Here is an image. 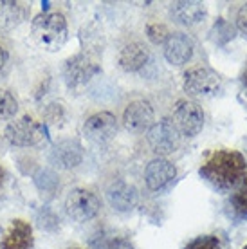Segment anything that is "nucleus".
Segmentation results:
<instances>
[{
  "label": "nucleus",
  "mask_w": 247,
  "mask_h": 249,
  "mask_svg": "<svg viewBox=\"0 0 247 249\" xmlns=\"http://www.w3.org/2000/svg\"><path fill=\"white\" fill-rule=\"evenodd\" d=\"M198 174L215 192L233 193L244 186L247 175V161L236 150L220 148L211 152L200 164Z\"/></svg>",
  "instance_id": "1"
},
{
  "label": "nucleus",
  "mask_w": 247,
  "mask_h": 249,
  "mask_svg": "<svg viewBox=\"0 0 247 249\" xmlns=\"http://www.w3.org/2000/svg\"><path fill=\"white\" fill-rule=\"evenodd\" d=\"M31 36L40 49L47 53H56L69 40L67 20L58 11L40 13L35 17L31 24Z\"/></svg>",
  "instance_id": "2"
},
{
  "label": "nucleus",
  "mask_w": 247,
  "mask_h": 249,
  "mask_svg": "<svg viewBox=\"0 0 247 249\" xmlns=\"http://www.w3.org/2000/svg\"><path fill=\"white\" fill-rule=\"evenodd\" d=\"M182 89L192 98H215L222 92L224 80L215 69L208 65H195L184 72Z\"/></svg>",
  "instance_id": "3"
},
{
  "label": "nucleus",
  "mask_w": 247,
  "mask_h": 249,
  "mask_svg": "<svg viewBox=\"0 0 247 249\" xmlns=\"http://www.w3.org/2000/svg\"><path fill=\"white\" fill-rule=\"evenodd\" d=\"M99 72H101V65H99L98 54L87 53V51H81L74 56L67 58L62 67V76L69 89L83 87Z\"/></svg>",
  "instance_id": "4"
},
{
  "label": "nucleus",
  "mask_w": 247,
  "mask_h": 249,
  "mask_svg": "<svg viewBox=\"0 0 247 249\" xmlns=\"http://www.w3.org/2000/svg\"><path fill=\"white\" fill-rule=\"evenodd\" d=\"M172 121L177 126V130L180 132V136L195 137L204 128V108L193 100H179L173 107Z\"/></svg>",
  "instance_id": "5"
},
{
  "label": "nucleus",
  "mask_w": 247,
  "mask_h": 249,
  "mask_svg": "<svg viewBox=\"0 0 247 249\" xmlns=\"http://www.w3.org/2000/svg\"><path fill=\"white\" fill-rule=\"evenodd\" d=\"M146 141L157 157H166L179 150L182 136L172 119H161L150 126V130L146 132Z\"/></svg>",
  "instance_id": "6"
},
{
  "label": "nucleus",
  "mask_w": 247,
  "mask_h": 249,
  "mask_svg": "<svg viewBox=\"0 0 247 249\" xmlns=\"http://www.w3.org/2000/svg\"><path fill=\"white\" fill-rule=\"evenodd\" d=\"M6 141L13 146H20V148H29L35 146L43 139V128L40 121L25 114L22 118L15 119L6 126L4 130Z\"/></svg>",
  "instance_id": "7"
},
{
  "label": "nucleus",
  "mask_w": 247,
  "mask_h": 249,
  "mask_svg": "<svg viewBox=\"0 0 247 249\" xmlns=\"http://www.w3.org/2000/svg\"><path fill=\"white\" fill-rule=\"evenodd\" d=\"M101 200L94 192L87 188H74L65 199V212L76 222H88L98 217Z\"/></svg>",
  "instance_id": "8"
},
{
  "label": "nucleus",
  "mask_w": 247,
  "mask_h": 249,
  "mask_svg": "<svg viewBox=\"0 0 247 249\" xmlns=\"http://www.w3.org/2000/svg\"><path fill=\"white\" fill-rule=\"evenodd\" d=\"M83 134L88 141L96 144L110 143L118 136V119L114 114L106 110L96 112L90 118H87V121L83 123Z\"/></svg>",
  "instance_id": "9"
},
{
  "label": "nucleus",
  "mask_w": 247,
  "mask_h": 249,
  "mask_svg": "<svg viewBox=\"0 0 247 249\" xmlns=\"http://www.w3.org/2000/svg\"><path fill=\"white\" fill-rule=\"evenodd\" d=\"M155 123V110L148 100L130 101L123 112V126L130 134H146Z\"/></svg>",
  "instance_id": "10"
},
{
  "label": "nucleus",
  "mask_w": 247,
  "mask_h": 249,
  "mask_svg": "<svg viewBox=\"0 0 247 249\" xmlns=\"http://www.w3.org/2000/svg\"><path fill=\"white\" fill-rule=\"evenodd\" d=\"M162 53H164V58L170 65L182 67V65L192 62L193 53H195V44L186 33L173 31L170 33L168 40L162 45Z\"/></svg>",
  "instance_id": "11"
},
{
  "label": "nucleus",
  "mask_w": 247,
  "mask_h": 249,
  "mask_svg": "<svg viewBox=\"0 0 247 249\" xmlns=\"http://www.w3.org/2000/svg\"><path fill=\"white\" fill-rule=\"evenodd\" d=\"M177 168L166 157H155L144 168V182L152 192H161L175 179Z\"/></svg>",
  "instance_id": "12"
},
{
  "label": "nucleus",
  "mask_w": 247,
  "mask_h": 249,
  "mask_svg": "<svg viewBox=\"0 0 247 249\" xmlns=\"http://www.w3.org/2000/svg\"><path fill=\"white\" fill-rule=\"evenodd\" d=\"M170 15L177 24L184 25V27H193L204 22L208 9H206L204 2H197V0H180V2H173L170 4Z\"/></svg>",
  "instance_id": "13"
},
{
  "label": "nucleus",
  "mask_w": 247,
  "mask_h": 249,
  "mask_svg": "<svg viewBox=\"0 0 247 249\" xmlns=\"http://www.w3.org/2000/svg\"><path fill=\"white\" fill-rule=\"evenodd\" d=\"M33 228L24 218H15L7 226L0 242V249H33Z\"/></svg>",
  "instance_id": "14"
},
{
  "label": "nucleus",
  "mask_w": 247,
  "mask_h": 249,
  "mask_svg": "<svg viewBox=\"0 0 247 249\" xmlns=\"http://www.w3.org/2000/svg\"><path fill=\"white\" fill-rule=\"evenodd\" d=\"M150 60V51L148 47L139 42V40H132L121 47L118 54L119 67L124 72H139Z\"/></svg>",
  "instance_id": "15"
},
{
  "label": "nucleus",
  "mask_w": 247,
  "mask_h": 249,
  "mask_svg": "<svg viewBox=\"0 0 247 249\" xmlns=\"http://www.w3.org/2000/svg\"><path fill=\"white\" fill-rule=\"evenodd\" d=\"M83 161V148L76 139H62L51 150V162L58 168H76Z\"/></svg>",
  "instance_id": "16"
},
{
  "label": "nucleus",
  "mask_w": 247,
  "mask_h": 249,
  "mask_svg": "<svg viewBox=\"0 0 247 249\" xmlns=\"http://www.w3.org/2000/svg\"><path fill=\"white\" fill-rule=\"evenodd\" d=\"M106 197L110 200V204L114 210L118 212H130L137 202V192L134 186H130L126 182L119 181L114 182L108 192H106Z\"/></svg>",
  "instance_id": "17"
},
{
  "label": "nucleus",
  "mask_w": 247,
  "mask_h": 249,
  "mask_svg": "<svg viewBox=\"0 0 247 249\" xmlns=\"http://www.w3.org/2000/svg\"><path fill=\"white\" fill-rule=\"evenodd\" d=\"M27 15V7L22 2L4 0L0 2V33H9L22 24Z\"/></svg>",
  "instance_id": "18"
},
{
  "label": "nucleus",
  "mask_w": 247,
  "mask_h": 249,
  "mask_svg": "<svg viewBox=\"0 0 247 249\" xmlns=\"http://www.w3.org/2000/svg\"><path fill=\"white\" fill-rule=\"evenodd\" d=\"M228 206L236 220H247V186H240L231 193Z\"/></svg>",
  "instance_id": "19"
},
{
  "label": "nucleus",
  "mask_w": 247,
  "mask_h": 249,
  "mask_svg": "<svg viewBox=\"0 0 247 249\" xmlns=\"http://www.w3.org/2000/svg\"><path fill=\"white\" fill-rule=\"evenodd\" d=\"M210 38L213 44L226 45L228 42H231V40L235 38V27L229 24L228 20L218 18L215 24H213V27H211Z\"/></svg>",
  "instance_id": "20"
},
{
  "label": "nucleus",
  "mask_w": 247,
  "mask_h": 249,
  "mask_svg": "<svg viewBox=\"0 0 247 249\" xmlns=\"http://www.w3.org/2000/svg\"><path fill=\"white\" fill-rule=\"evenodd\" d=\"M17 112H18V101L15 94L7 89H0V121L13 119Z\"/></svg>",
  "instance_id": "21"
},
{
  "label": "nucleus",
  "mask_w": 247,
  "mask_h": 249,
  "mask_svg": "<svg viewBox=\"0 0 247 249\" xmlns=\"http://www.w3.org/2000/svg\"><path fill=\"white\" fill-rule=\"evenodd\" d=\"M182 249H226V244L216 235H200L190 240Z\"/></svg>",
  "instance_id": "22"
},
{
  "label": "nucleus",
  "mask_w": 247,
  "mask_h": 249,
  "mask_svg": "<svg viewBox=\"0 0 247 249\" xmlns=\"http://www.w3.org/2000/svg\"><path fill=\"white\" fill-rule=\"evenodd\" d=\"M146 36L152 44L155 45H164V42L170 36V29L164 24H150L146 27Z\"/></svg>",
  "instance_id": "23"
},
{
  "label": "nucleus",
  "mask_w": 247,
  "mask_h": 249,
  "mask_svg": "<svg viewBox=\"0 0 247 249\" xmlns=\"http://www.w3.org/2000/svg\"><path fill=\"white\" fill-rule=\"evenodd\" d=\"M43 116H45V119H47L49 123L60 126L62 121L65 119V110H63V107L60 105V103H51V105H47Z\"/></svg>",
  "instance_id": "24"
},
{
  "label": "nucleus",
  "mask_w": 247,
  "mask_h": 249,
  "mask_svg": "<svg viewBox=\"0 0 247 249\" xmlns=\"http://www.w3.org/2000/svg\"><path fill=\"white\" fill-rule=\"evenodd\" d=\"M235 25L242 36L247 38V2H244V4L238 7L236 17H235Z\"/></svg>",
  "instance_id": "25"
},
{
  "label": "nucleus",
  "mask_w": 247,
  "mask_h": 249,
  "mask_svg": "<svg viewBox=\"0 0 247 249\" xmlns=\"http://www.w3.org/2000/svg\"><path fill=\"white\" fill-rule=\"evenodd\" d=\"M94 249H118V240L112 235H99V244H94Z\"/></svg>",
  "instance_id": "26"
},
{
  "label": "nucleus",
  "mask_w": 247,
  "mask_h": 249,
  "mask_svg": "<svg viewBox=\"0 0 247 249\" xmlns=\"http://www.w3.org/2000/svg\"><path fill=\"white\" fill-rule=\"evenodd\" d=\"M7 62V51L4 49V45L0 44V71L4 69V65H6Z\"/></svg>",
  "instance_id": "27"
},
{
  "label": "nucleus",
  "mask_w": 247,
  "mask_h": 249,
  "mask_svg": "<svg viewBox=\"0 0 247 249\" xmlns=\"http://www.w3.org/2000/svg\"><path fill=\"white\" fill-rule=\"evenodd\" d=\"M240 80H242V87H244V92H246V96H247V65L244 67V71H242Z\"/></svg>",
  "instance_id": "28"
},
{
  "label": "nucleus",
  "mask_w": 247,
  "mask_h": 249,
  "mask_svg": "<svg viewBox=\"0 0 247 249\" xmlns=\"http://www.w3.org/2000/svg\"><path fill=\"white\" fill-rule=\"evenodd\" d=\"M4 177H6V172H4V168L0 166V186H2V182H4Z\"/></svg>",
  "instance_id": "29"
},
{
  "label": "nucleus",
  "mask_w": 247,
  "mask_h": 249,
  "mask_svg": "<svg viewBox=\"0 0 247 249\" xmlns=\"http://www.w3.org/2000/svg\"><path fill=\"white\" fill-rule=\"evenodd\" d=\"M242 249H247V244H246V246H244V248H242Z\"/></svg>",
  "instance_id": "30"
},
{
  "label": "nucleus",
  "mask_w": 247,
  "mask_h": 249,
  "mask_svg": "<svg viewBox=\"0 0 247 249\" xmlns=\"http://www.w3.org/2000/svg\"><path fill=\"white\" fill-rule=\"evenodd\" d=\"M71 249H81V248H71Z\"/></svg>",
  "instance_id": "31"
}]
</instances>
